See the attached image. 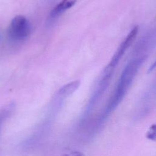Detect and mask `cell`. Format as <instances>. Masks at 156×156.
Listing matches in <instances>:
<instances>
[{"instance_id": "obj_4", "label": "cell", "mask_w": 156, "mask_h": 156, "mask_svg": "<svg viewBox=\"0 0 156 156\" xmlns=\"http://www.w3.org/2000/svg\"><path fill=\"white\" fill-rule=\"evenodd\" d=\"M77 0H62L56 5L49 13V18L54 20L60 16L66 10L72 7L76 2Z\"/></svg>"}, {"instance_id": "obj_6", "label": "cell", "mask_w": 156, "mask_h": 156, "mask_svg": "<svg viewBox=\"0 0 156 156\" xmlns=\"http://www.w3.org/2000/svg\"><path fill=\"white\" fill-rule=\"evenodd\" d=\"M146 137L152 140L155 141L156 140V125L152 124L149 129L147 133Z\"/></svg>"}, {"instance_id": "obj_3", "label": "cell", "mask_w": 156, "mask_h": 156, "mask_svg": "<svg viewBox=\"0 0 156 156\" xmlns=\"http://www.w3.org/2000/svg\"><path fill=\"white\" fill-rule=\"evenodd\" d=\"M138 32V27L135 26L128 34L125 39L121 43L118 49L116 50L115 54L113 55L112 58L109 64L108 65L109 66L115 69L116 66L118 65V62L121 60V57L123 56L126 50L130 47L131 44L135 40L137 34Z\"/></svg>"}, {"instance_id": "obj_1", "label": "cell", "mask_w": 156, "mask_h": 156, "mask_svg": "<svg viewBox=\"0 0 156 156\" xmlns=\"http://www.w3.org/2000/svg\"><path fill=\"white\" fill-rule=\"evenodd\" d=\"M146 57L147 55L142 54L133 58L127 64L122 71L113 94L108 104L106 113H109L113 111L122 100Z\"/></svg>"}, {"instance_id": "obj_2", "label": "cell", "mask_w": 156, "mask_h": 156, "mask_svg": "<svg viewBox=\"0 0 156 156\" xmlns=\"http://www.w3.org/2000/svg\"><path fill=\"white\" fill-rule=\"evenodd\" d=\"M31 32V25L29 20L23 15L15 16L9 26L8 34L10 39L15 41L26 40Z\"/></svg>"}, {"instance_id": "obj_5", "label": "cell", "mask_w": 156, "mask_h": 156, "mask_svg": "<svg viewBox=\"0 0 156 156\" xmlns=\"http://www.w3.org/2000/svg\"><path fill=\"white\" fill-rule=\"evenodd\" d=\"M80 82L78 80L71 82L63 86L57 92V96L59 98H66L73 94L80 86Z\"/></svg>"}, {"instance_id": "obj_7", "label": "cell", "mask_w": 156, "mask_h": 156, "mask_svg": "<svg viewBox=\"0 0 156 156\" xmlns=\"http://www.w3.org/2000/svg\"><path fill=\"white\" fill-rule=\"evenodd\" d=\"M66 156H83V155L79 152H74L66 155Z\"/></svg>"}, {"instance_id": "obj_8", "label": "cell", "mask_w": 156, "mask_h": 156, "mask_svg": "<svg viewBox=\"0 0 156 156\" xmlns=\"http://www.w3.org/2000/svg\"><path fill=\"white\" fill-rule=\"evenodd\" d=\"M1 35L0 34V41H1Z\"/></svg>"}]
</instances>
